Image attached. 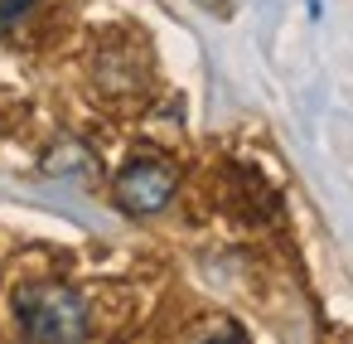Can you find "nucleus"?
Returning a JSON list of instances; mask_svg holds the SVG:
<instances>
[{
  "mask_svg": "<svg viewBox=\"0 0 353 344\" xmlns=\"http://www.w3.org/2000/svg\"><path fill=\"white\" fill-rule=\"evenodd\" d=\"M15 320L30 339H59V344H73L92 329L88 320V300L63 286V281H30L15 291Z\"/></svg>",
  "mask_w": 353,
  "mask_h": 344,
  "instance_id": "nucleus-1",
  "label": "nucleus"
},
{
  "mask_svg": "<svg viewBox=\"0 0 353 344\" xmlns=\"http://www.w3.org/2000/svg\"><path fill=\"white\" fill-rule=\"evenodd\" d=\"M199 334H232V339H237L242 329H237V325H228V320H213V325H199Z\"/></svg>",
  "mask_w": 353,
  "mask_h": 344,
  "instance_id": "nucleus-4",
  "label": "nucleus"
},
{
  "mask_svg": "<svg viewBox=\"0 0 353 344\" xmlns=\"http://www.w3.org/2000/svg\"><path fill=\"white\" fill-rule=\"evenodd\" d=\"M208 6H213V0H208Z\"/></svg>",
  "mask_w": 353,
  "mask_h": 344,
  "instance_id": "nucleus-5",
  "label": "nucleus"
},
{
  "mask_svg": "<svg viewBox=\"0 0 353 344\" xmlns=\"http://www.w3.org/2000/svg\"><path fill=\"white\" fill-rule=\"evenodd\" d=\"M30 6H34V0H0V25H15Z\"/></svg>",
  "mask_w": 353,
  "mask_h": 344,
  "instance_id": "nucleus-3",
  "label": "nucleus"
},
{
  "mask_svg": "<svg viewBox=\"0 0 353 344\" xmlns=\"http://www.w3.org/2000/svg\"><path fill=\"white\" fill-rule=\"evenodd\" d=\"M170 199H174V170L160 165V160H136V165H126L121 180H117V204H121L126 213H136V218L160 213Z\"/></svg>",
  "mask_w": 353,
  "mask_h": 344,
  "instance_id": "nucleus-2",
  "label": "nucleus"
}]
</instances>
